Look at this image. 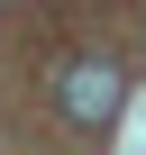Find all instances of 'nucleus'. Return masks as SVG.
Segmentation results:
<instances>
[{"instance_id": "obj_1", "label": "nucleus", "mask_w": 146, "mask_h": 155, "mask_svg": "<svg viewBox=\"0 0 146 155\" xmlns=\"http://www.w3.org/2000/svg\"><path fill=\"white\" fill-rule=\"evenodd\" d=\"M119 101H128V82H119V64H101V55L64 64V82H55V110H64L73 128H110Z\"/></svg>"}]
</instances>
